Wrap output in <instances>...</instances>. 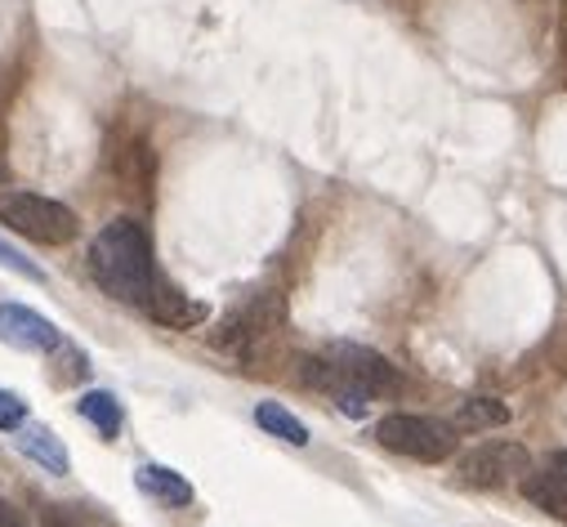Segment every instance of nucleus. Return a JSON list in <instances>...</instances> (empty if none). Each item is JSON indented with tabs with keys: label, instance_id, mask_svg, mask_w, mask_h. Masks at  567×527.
I'll use <instances>...</instances> for the list:
<instances>
[{
	"label": "nucleus",
	"instance_id": "obj_1",
	"mask_svg": "<svg viewBox=\"0 0 567 527\" xmlns=\"http://www.w3.org/2000/svg\"><path fill=\"white\" fill-rule=\"evenodd\" d=\"M90 273L121 304H148L153 296V246L138 219H112L90 241Z\"/></svg>",
	"mask_w": 567,
	"mask_h": 527
},
{
	"label": "nucleus",
	"instance_id": "obj_2",
	"mask_svg": "<svg viewBox=\"0 0 567 527\" xmlns=\"http://www.w3.org/2000/svg\"><path fill=\"white\" fill-rule=\"evenodd\" d=\"M0 224L41 241V246H68L81 232L76 210H68L63 202L41 197V193H6L0 197Z\"/></svg>",
	"mask_w": 567,
	"mask_h": 527
},
{
	"label": "nucleus",
	"instance_id": "obj_3",
	"mask_svg": "<svg viewBox=\"0 0 567 527\" xmlns=\"http://www.w3.org/2000/svg\"><path fill=\"white\" fill-rule=\"evenodd\" d=\"M375 438L380 447L398 452V456H411V461H447L456 452V430L443 425V421H430V416H411V412H393L375 425Z\"/></svg>",
	"mask_w": 567,
	"mask_h": 527
},
{
	"label": "nucleus",
	"instance_id": "obj_4",
	"mask_svg": "<svg viewBox=\"0 0 567 527\" xmlns=\"http://www.w3.org/2000/svg\"><path fill=\"white\" fill-rule=\"evenodd\" d=\"M527 469H532V456L523 443H483L461 461V474L474 487H505L509 478H523Z\"/></svg>",
	"mask_w": 567,
	"mask_h": 527
},
{
	"label": "nucleus",
	"instance_id": "obj_5",
	"mask_svg": "<svg viewBox=\"0 0 567 527\" xmlns=\"http://www.w3.org/2000/svg\"><path fill=\"white\" fill-rule=\"evenodd\" d=\"M331 362L340 366V375L344 380H353L358 389H367L371 399L375 393H398V366L384 358V353H375V349H362V344H336L331 349Z\"/></svg>",
	"mask_w": 567,
	"mask_h": 527
},
{
	"label": "nucleus",
	"instance_id": "obj_6",
	"mask_svg": "<svg viewBox=\"0 0 567 527\" xmlns=\"http://www.w3.org/2000/svg\"><path fill=\"white\" fill-rule=\"evenodd\" d=\"M0 340L14 344V349H28V353H59L63 349V331L23 304H0Z\"/></svg>",
	"mask_w": 567,
	"mask_h": 527
},
{
	"label": "nucleus",
	"instance_id": "obj_7",
	"mask_svg": "<svg viewBox=\"0 0 567 527\" xmlns=\"http://www.w3.org/2000/svg\"><path fill=\"white\" fill-rule=\"evenodd\" d=\"M144 309H148L162 327H197V322H206V304L188 300L184 291H175V287H166V282H153V296H148Z\"/></svg>",
	"mask_w": 567,
	"mask_h": 527
},
{
	"label": "nucleus",
	"instance_id": "obj_8",
	"mask_svg": "<svg viewBox=\"0 0 567 527\" xmlns=\"http://www.w3.org/2000/svg\"><path fill=\"white\" fill-rule=\"evenodd\" d=\"M19 452H23L28 461H41L50 474H68V469H72V456H68L63 438H54V430H45V425H28V430L19 434Z\"/></svg>",
	"mask_w": 567,
	"mask_h": 527
},
{
	"label": "nucleus",
	"instance_id": "obj_9",
	"mask_svg": "<svg viewBox=\"0 0 567 527\" xmlns=\"http://www.w3.org/2000/svg\"><path fill=\"white\" fill-rule=\"evenodd\" d=\"M138 487L148 496H157L162 505H193V483L166 465H144L138 469Z\"/></svg>",
	"mask_w": 567,
	"mask_h": 527
},
{
	"label": "nucleus",
	"instance_id": "obj_10",
	"mask_svg": "<svg viewBox=\"0 0 567 527\" xmlns=\"http://www.w3.org/2000/svg\"><path fill=\"white\" fill-rule=\"evenodd\" d=\"M523 496L532 500V505H540L545 514H554V518H563L567 523V483L549 469V474H523Z\"/></svg>",
	"mask_w": 567,
	"mask_h": 527
},
{
	"label": "nucleus",
	"instance_id": "obj_11",
	"mask_svg": "<svg viewBox=\"0 0 567 527\" xmlns=\"http://www.w3.org/2000/svg\"><path fill=\"white\" fill-rule=\"evenodd\" d=\"M255 421H259V430H268L272 438L291 443V447H305V443H309L305 421H296L287 407H281V403H259V407H255Z\"/></svg>",
	"mask_w": 567,
	"mask_h": 527
},
{
	"label": "nucleus",
	"instance_id": "obj_12",
	"mask_svg": "<svg viewBox=\"0 0 567 527\" xmlns=\"http://www.w3.org/2000/svg\"><path fill=\"white\" fill-rule=\"evenodd\" d=\"M81 416H85L103 438H116V434H121V403L112 399V393H103V389L85 393V399H81Z\"/></svg>",
	"mask_w": 567,
	"mask_h": 527
},
{
	"label": "nucleus",
	"instance_id": "obj_13",
	"mask_svg": "<svg viewBox=\"0 0 567 527\" xmlns=\"http://www.w3.org/2000/svg\"><path fill=\"white\" fill-rule=\"evenodd\" d=\"M505 421H509V407L496 403V399H470L456 412V430H496Z\"/></svg>",
	"mask_w": 567,
	"mask_h": 527
},
{
	"label": "nucleus",
	"instance_id": "obj_14",
	"mask_svg": "<svg viewBox=\"0 0 567 527\" xmlns=\"http://www.w3.org/2000/svg\"><path fill=\"white\" fill-rule=\"evenodd\" d=\"M28 421V403L19 399V393L0 389V430H19Z\"/></svg>",
	"mask_w": 567,
	"mask_h": 527
},
{
	"label": "nucleus",
	"instance_id": "obj_15",
	"mask_svg": "<svg viewBox=\"0 0 567 527\" xmlns=\"http://www.w3.org/2000/svg\"><path fill=\"white\" fill-rule=\"evenodd\" d=\"M41 527H94L81 509H68V505H45L41 509Z\"/></svg>",
	"mask_w": 567,
	"mask_h": 527
},
{
	"label": "nucleus",
	"instance_id": "obj_16",
	"mask_svg": "<svg viewBox=\"0 0 567 527\" xmlns=\"http://www.w3.org/2000/svg\"><path fill=\"white\" fill-rule=\"evenodd\" d=\"M0 264H10L14 273H23V278H32V282H41V278H45V273L37 269V264H32V259H28L23 250H14L10 241H0Z\"/></svg>",
	"mask_w": 567,
	"mask_h": 527
},
{
	"label": "nucleus",
	"instance_id": "obj_17",
	"mask_svg": "<svg viewBox=\"0 0 567 527\" xmlns=\"http://www.w3.org/2000/svg\"><path fill=\"white\" fill-rule=\"evenodd\" d=\"M0 527H28V523H23V514H19L10 500H0Z\"/></svg>",
	"mask_w": 567,
	"mask_h": 527
},
{
	"label": "nucleus",
	"instance_id": "obj_18",
	"mask_svg": "<svg viewBox=\"0 0 567 527\" xmlns=\"http://www.w3.org/2000/svg\"><path fill=\"white\" fill-rule=\"evenodd\" d=\"M554 474L567 483V452H558V456H554Z\"/></svg>",
	"mask_w": 567,
	"mask_h": 527
}]
</instances>
